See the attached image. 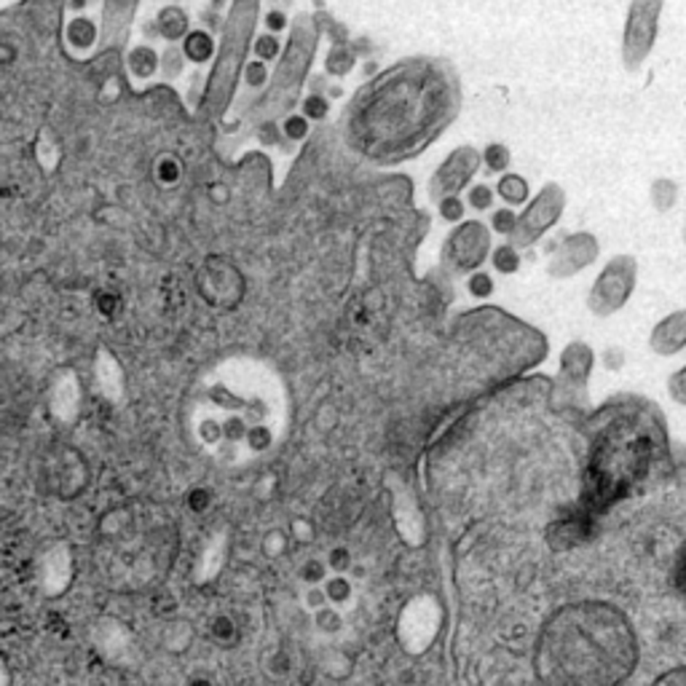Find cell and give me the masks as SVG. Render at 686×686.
Masks as SVG:
<instances>
[{"label":"cell","instance_id":"41","mask_svg":"<svg viewBox=\"0 0 686 686\" xmlns=\"http://www.w3.org/2000/svg\"><path fill=\"white\" fill-rule=\"evenodd\" d=\"M89 3H95V0H89Z\"/></svg>","mask_w":686,"mask_h":686},{"label":"cell","instance_id":"24","mask_svg":"<svg viewBox=\"0 0 686 686\" xmlns=\"http://www.w3.org/2000/svg\"><path fill=\"white\" fill-rule=\"evenodd\" d=\"M309 131H311V121H309V118H303L301 113L284 115V121H282V134H284L287 140L301 142V140L309 137Z\"/></svg>","mask_w":686,"mask_h":686},{"label":"cell","instance_id":"20","mask_svg":"<svg viewBox=\"0 0 686 686\" xmlns=\"http://www.w3.org/2000/svg\"><path fill=\"white\" fill-rule=\"evenodd\" d=\"M491 263H493V268H496L499 274L510 276V274H515V271L520 268V249L512 247V244L507 241V244L491 249Z\"/></svg>","mask_w":686,"mask_h":686},{"label":"cell","instance_id":"14","mask_svg":"<svg viewBox=\"0 0 686 686\" xmlns=\"http://www.w3.org/2000/svg\"><path fill=\"white\" fill-rule=\"evenodd\" d=\"M126 73L134 81H150L158 73V51L148 43L129 49L126 54Z\"/></svg>","mask_w":686,"mask_h":686},{"label":"cell","instance_id":"36","mask_svg":"<svg viewBox=\"0 0 686 686\" xmlns=\"http://www.w3.org/2000/svg\"><path fill=\"white\" fill-rule=\"evenodd\" d=\"M676 582H679L681 592L686 595V547L681 550V555H679V564H676Z\"/></svg>","mask_w":686,"mask_h":686},{"label":"cell","instance_id":"31","mask_svg":"<svg viewBox=\"0 0 686 686\" xmlns=\"http://www.w3.org/2000/svg\"><path fill=\"white\" fill-rule=\"evenodd\" d=\"M185 501H188V510H191L194 515H202V512H207V510H210V504H212V493H210L207 488H191V491H188V496H185Z\"/></svg>","mask_w":686,"mask_h":686},{"label":"cell","instance_id":"1","mask_svg":"<svg viewBox=\"0 0 686 686\" xmlns=\"http://www.w3.org/2000/svg\"><path fill=\"white\" fill-rule=\"evenodd\" d=\"M458 111V81L443 59L413 57L357 92L346 140L367 161L397 164L424 150Z\"/></svg>","mask_w":686,"mask_h":686},{"label":"cell","instance_id":"38","mask_svg":"<svg viewBox=\"0 0 686 686\" xmlns=\"http://www.w3.org/2000/svg\"><path fill=\"white\" fill-rule=\"evenodd\" d=\"M185 686H212V681L204 679V676H194V679H188V684Z\"/></svg>","mask_w":686,"mask_h":686},{"label":"cell","instance_id":"25","mask_svg":"<svg viewBox=\"0 0 686 686\" xmlns=\"http://www.w3.org/2000/svg\"><path fill=\"white\" fill-rule=\"evenodd\" d=\"M493 188L491 185H485V183H477V185H472L469 188V194H466V204L472 207V210H477V212H485V210H491L493 207Z\"/></svg>","mask_w":686,"mask_h":686},{"label":"cell","instance_id":"26","mask_svg":"<svg viewBox=\"0 0 686 686\" xmlns=\"http://www.w3.org/2000/svg\"><path fill=\"white\" fill-rule=\"evenodd\" d=\"M244 84L252 86V89H260L268 84V65L260 62V59H249L244 65Z\"/></svg>","mask_w":686,"mask_h":686},{"label":"cell","instance_id":"5","mask_svg":"<svg viewBox=\"0 0 686 686\" xmlns=\"http://www.w3.org/2000/svg\"><path fill=\"white\" fill-rule=\"evenodd\" d=\"M665 0H633L622 32V62L636 73L652 54L660 32V14Z\"/></svg>","mask_w":686,"mask_h":686},{"label":"cell","instance_id":"32","mask_svg":"<svg viewBox=\"0 0 686 686\" xmlns=\"http://www.w3.org/2000/svg\"><path fill=\"white\" fill-rule=\"evenodd\" d=\"M668 394L679 402V405H686V365L679 367L671 378H668Z\"/></svg>","mask_w":686,"mask_h":686},{"label":"cell","instance_id":"37","mask_svg":"<svg viewBox=\"0 0 686 686\" xmlns=\"http://www.w3.org/2000/svg\"><path fill=\"white\" fill-rule=\"evenodd\" d=\"M622 365V351L619 348H609L606 351V367H619Z\"/></svg>","mask_w":686,"mask_h":686},{"label":"cell","instance_id":"34","mask_svg":"<svg viewBox=\"0 0 686 686\" xmlns=\"http://www.w3.org/2000/svg\"><path fill=\"white\" fill-rule=\"evenodd\" d=\"M652 686H686V668H673L663 673Z\"/></svg>","mask_w":686,"mask_h":686},{"label":"cell","instance_id":"11","mask_svg":"<svg viewBox=\"0 0 686 686\" xmlns=\"http://www.w3.org/2000/svg\"><path fill=\"white\" fill-rule=\"evenodd\" d=\"M592 362H595V354L587 343L573 341L564 348V354H561V378L569 384V389L584 392V386L590 381V373H592Z\"/></svg>","mask_w":686,"mask_h":686},{"label":"cell","instance_id":"18","mask_svg":"<svg viewBox=\"0 0 686 686\" xmlns=\"http://www.w3.org/2000/svg\"><path fill=\"white\" fill-rule=\"evenodd\" d=\"M354 65H357V54H354V49L346 46V41L330 49L328 62H325L328 73H330V76H338V78L348 76V73L354 70Z\"/></svg>","mask_w":686,"mask_h":686},{"label":"cell","instance_id":"7","mask_svg":"<svg viewBox=\"0 0 686 686\" xmlns=\"http://www.w3.org/2000/svg\"><path fill=\"white\" fill-rule=\"evenodd\" d=\"M564 210H566V191L558 183H547L531 199V204L518 215L515 230L510 236V244L518 247V249L537 244L547 230L561 221Z\"/></svg>","mask_w":686,"mask_h":686},{"label":"cell","instance_id":"10","mask_svg":"<svg viewBox=\"0 0 686 686\" xmlns=\"http://www.w3.org/2000/svg\"><path fill=\"white\" fill-rule=\"evenodd\" d=\"M649 348L660 357H673L686 348V309L660 320L649 336Z\"/></svg>","mask_w":686,"mask_h":686},{"label":"cell","instance_id":"15","mask_svg":"<svg viewBox=\"0 0 686 686\" xmlns=\"http://www.w3.org/2000/svg\"><path fill=\"white\" fill-rule=\"evenodd\" d=\"M493 194H499V199L515 210V207H520V204L528 202L531 188H528V180H526V177H520V175H515V172H504V175L499 177Z\"/></svg>","mask_w":686,"mask_h":686},{"label":"cell","instance_id":"27","mask_svg":"<svg viewBox=\"0 0 686 686\" xmlns=\"http://www.w3.org/2000/svg\"><path fill=\"white\" fill-rule=\"evenodd\" d=\"M466 290H469V295H474V298H488V295L493 293V279H491V274H485V271L469 274V276H466Z\"/></svg>","mask_w":686,"mask_h":686},{"label":"cell","instance_id":"17","mask_svg":"<svg viewBox=\"0 0 686 686\" xmlns=\"http://www.w3.org/2000/svg\"><path fill=\"white\" fill-rule=\"evenodd\" d=\"M185 57L180 51V43H169L164 51H158V73H164V78L175 81L185 73Z\"/></svg>","mask_w":686,"mask_h":686},{"label":"cell","instance_id":"16","mask_svg":"<svg viewBox=\"0 0 686 686\" xmlns=\"http://www.w3.org/2000/svg\"><path fill=\"white\" fill-rule=\"evenodd\" d=\"M65 32H68L70 46L78 49V51H89V49L95 46V41H97V24H95L92 16H84V14L73 16V19L68 22V30H65Z\"/></svg>","mask_w":686,"mask_h":686},{"label":"cell","instance_id":"33","mask_svg":"<svg viewBox=\"0 0 686 686\" xmlns=\"http://www.w3.org/2000/svg\"><path fill=\"white\" fill-rule=\"evenodd\" d=\"M290 27V19H287V14L284 11H279V8H271L268 14H266V32H284Z\"/></svg>","mask_w":686,"mask_h":686},{"label":"cell","instance_id":"13","mask_svg":"<svg viewBox=\"0 0 686 686\" xmlns=\"http://www.w3.org/2000/svg\"><path fill=\"white\" fill-rule=\"evenodd\" d=\"M156 30L169 43H180L188 35V30H191L185 8H180V5H161L158 16H156Z\"/></svg>","mask_w":686,"mask_h":686},{"label":"cell","instance_id":"19","mask_svg":"<svg viewBox=\"0 0 686 686\" xmlns=\"http://www.w3.org/2000/svg\"><path fill=\"white\" fill-rule=\"evenodd\" d=\"M649 196H652V204H654L657 212H668L676 204V199H679V185L673 180H668V177H660V180L652 183Z\"/></svg>","mask_w":686,"mask_h":686},{"label":"cell","instance_id":"2","mask_svg":"<svg viewBox=\"0 0 686 686\" xmlns=\"http://www.w3.org/2000/svg\"><path fill=\"white\" fill-rule=\"evenodd\" d=\"M638 660L627 617L606 600L558 609L537 644L542 686H622Z\"/></svg>","mask_w":686,"mask_h":686},{"label":"cell","instance_id":"3","mask_svg":"<svg viewBox=\"0 0 686 686\" xmlns=\"http://www.w3.org/2000/svg\"><path fill=\"white\" fill-rule=\"evenodd\" d=\"M663 432L657 419L644 413H617L598 432L590 466H587V499L592 507H606L609 501L625 496L654 464Z\"/></svg>","mask_w":686,"mask_h":686},{"label":"cell","instance_id":"23","mask_svg":"<svg viewBox=\"0 0 686 686\" xmlns=\"http://www.w3.org/2000/svg\"><path fill=\"white\" fill-rule=\"evenodd\" d=\"M252 54H255V59H260V62H274V59H279V54H282V43H279V35H274V32H263V35H257L255 38V43H252Z\"/></svg>","mask_w":686,"mask_h":686},{"label":"cell","instance_id":"4","mask_svg":"<svg viewBox=\"0 0 686 686\" xmlns=\"http://www.w3.org/2000/svg\"><path fill=\"white\" fill-rule=\"evenodd\" d=\"M636 279H638L636 257H630V255L611 257L600 268V274L595 276V282L590 287V295H587L590 311L595 317H611V314L622 311L636 290Z\"/></svg>","mask_w":686,"mask_h":686},{"label":"cell","instance_id":"12","mask_svg":"<svg viewBox=\"0 0 686 686\" xmlns=\"http://www.w3.org/2000/svg\"><path fill=\"white\" fill-rule=\"evenodd\" d=\"M180 51H183L185 62H191V65H207L215 57V38H212L210 30L194 27L180 41Z\"/></svg>","mask_w":686,"mask_h":686},{"label":"cell","instance_id":"35","mask_svg":"<svg viewBox=\"0 0 686 686\" xmlns=\"http://www.w3.org/2000/svg\"><path fill=\"white\" fill-rule=\"evenodd\" d=\"M212 636H215L218 641H230V636H233V622H230L229 617L212 619Z\"/></svg>","mask_w":686,"mask_h":686},{"label":"cell","instance_id":"39","mask_svg":"<svg viewBox=\"0 0 686 686\" xmlns=\"http://www.w3.org/2000/svg\"><path fill=\"white\" fill-rule=\"evenodd\" d=\"M86 5H89V0H70L73 11H86Z\"/></svg>","mask_w":686,"mask_h":686},{"label":"cell","instance_id":"6","mask_svg":"<svg viewBox=\"0 0 686 686\" xmlns=\"http://www.w3.org/2000/svg\"><path fill=\"white\" fill-rule=\"evenodd\" d=\"M491 230L483 226L480 221H469L461 223L451 230L443 241V252H440V263L446 271L469 276L474 271H480V266L491 257Z\"/></svg>","mask_w":686,"mask_h":686},{"label":"cell","instance_id":"28","mask_svg":"<svg viewBox=\"0 0 686 686\" xmlns=\"http://www.w3.org/2000/svg\"><path fill=\"white\" fill-rule=\"evenodd\" d=\"M303 118H309V121H325L328 113H330V103L322 97V95H311V97H306L303 100Z\"/></svg>","mask_w":686,"mask_h":686},{"label":"cell","instance_id":"9","mask_svg":"<svg viewBox=\"0 0 686 686\" xmlns=\"http://www.w3.org/2000/svg\"><path fill=\"white\" fill-rule=\"evenodd\" d=\"M600 247L598 239L587 230H579L566 236L550 255L547 260V274L555 279H566V276H576L579 271H584L590 263H595Z\"/></svg>","mask_w":686,"mask_h":686},{"label":"cell","instance_id":"22","mask_svg":"<svg viewBox=\"0 0 686 686\" xmlns=\"http://www.w3.org/2000/svg\"><path fill=\"white\" fill-rule=\"evenodd\" d=\"M180 177H183V164H180L177 156H161L156 161V180H158V185H164V188L177 185Z\"/></svg>","mask_w":686,"mask_h":686},{"label":"cell","instance_id":"30","mask_svg":"<svg viewBox=\"0 0 686 686\" xmlns=\"http://www.w3.org/2000/svg\"><path fill=\"white\" fill-rule=\"evenodd\" d=\"M438 212L446 223H461L464 218V204H461V196H448L443 202H438Z\"/></svg>","mask_w":686,"mask_h":686},{"label":"cell","instance_id":"21","mask_svg":"<svg viewBox=\"0 0 686 686\" xmlns=\"http://www.w3.org/2000/svg\"><path fill=\"white\" fill-rule=\"evenodd\" d=\"M480 156H483L485 169L493 172V175L504 172V169L510 167V161H512V153H510V148H507L504 142H488L485 150H483Z\"/></svg>","mask_w":686,"mask_h":686},{"label":"cell","instance_id":"29","mask_svg":"<svg viewBox=\"0 0 686 686\" xmlns=\"http://www.w3.org/2000/svg\"><path fill=\"white\" fill-rule=\"evenodd\" d=\"M515 223H518V212L512 207H504V210L493 212V218H491V229L501 233V236H512Z\"/></svg>","mask_w":686,"mask_h":686},{"label":"cell","instance_id":"40","mask_svg":"<svg viewBox=\"0 0 686 686\" xmlns=\"http://www.w3.org/2000/svg\"><path fill=\"white\" fill-rule=\"evenodd\" d=\"M684 244H686V229H684Z\"/></svg>","mask_w":686,"mask_h":686},{"label":"cell","instance_id":"8","mask_svg":"<svg viewBox=\"0 0 686 686\" xmlns=\"http://www.w3.org/2000/svg\"><path fill=\"white\" fill-rule=\"evenodd\" d=\"M480 164H483V156L472 145H461L456 150H451L448 158L438 167V172L429 180V199L438 204L448 196H458L472 183Z\"/></svg>","mask_w":686,"mask_h":686}]
</instances>
